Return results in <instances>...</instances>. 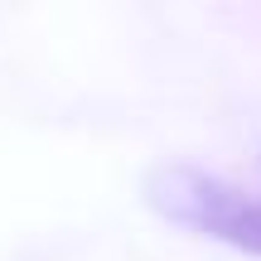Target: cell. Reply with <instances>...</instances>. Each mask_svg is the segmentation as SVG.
<instances>
[{
    "instance_id": "6da1fadb",
    "label": "cell",
    "mask_w": 261,
    "mask_h": 261,
    "mask_svg": "<svg viewBox=\"0 0 261 261\" xmlns=\"http://www.w3.org/2000/svg\"><path fill=\"white\" fill-rule=\"evenodd\" d=\"M155 203L169 208L184 223H198L208 232L227 237V242H242L261 252V198H242L237 189L208 184L198 174H160L155 179Z\"/></svg>"
}]
</instances>
